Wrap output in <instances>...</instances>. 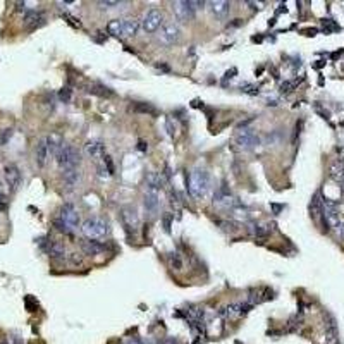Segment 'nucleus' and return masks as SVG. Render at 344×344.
I'll use <instances>...</instances> for the list:
<instances>
[{
	"label": "nucleus",
	"mask_w": 344,
	"mask_h": 344,
	"mask_svg": "<svg viewBox=\"0 0 344 344\" xmlns=\"http://www.w3.org/2000/svg\"><path fill=\"white\" fill-rule=\"evenodd\" d=\"M64 18H66V19H69V23H71V25H73V26H78V28H80V26H81L80 19L73 18V16H69V14H64Z\"/></svg>",
	"instance_id": "c756f323"
},
{
	"label": "nucleus",
	"mask_w": 344,
	"mask_h": 344,
	"mask_svg": "<svg viewBox=\"0 0 344 344\" xmlns=\"http://www.w3.org/2000/svg\"><path fill=\"white\" fill-rule=\"evenodd\" d=\"M140 30V21L134 19H124L122 23V37H134Z\"/></svg>",
	"instance_id": "412c9836"
},
{
	"label": "nucleus",
	"mask_w": 344,
	"mask_h": 344,
	"mask_svg": "<svg viewBox=\"0 0 344 344\" xmlns=\"http://www.w3.org/2000/svg\"><path fill=\"white\" fill-rule=\"evenodd\" d=\"M98 6L102 9H114V7H119L121 2H110V0H107V2H98Z\"/></svg>",
	"instance_id": "cd10ccee"
},
{
	"label": "nucleus",
	"mask_w": 344,
	"mask_h": 344,
	"mask_svg": "<svg viewBox=\"0 0 344 344\" xmlns=\"http://www.w3.org/2000/svg\"><path fill=\"white\" fill-rule=\"evenodd\" d=\"M83 246V251L86 253V255H100L102 251H104V244H100L98 241H85V243L81 244Z\"/></svg>",
	"instance_id": "4be33fe9"
},
{
	"label": "nucleus",
	"mask_w": 344,
	"mask_h": 344,
	"mask_svg": "<svg viewBox=\"0 0 344 344\" xmlns=\"http://www.w3.org/2000/svg\"><path fill=\"white\" fill-rule=\"evenodd\" d=\"M13 129H4V131H0V146L7 145V141L13 138Z\"/></svg>",
	"instance_id": "393cba45"
},
{
	"label": "nucleus",
	"mask_w": 344,
	"mask_h": 344,
	"mask_svg": "<svg viewBox=\"0 0 344 344\" xmlns=\"http://www.w3.org/2000/svg\"><path fill=\"white\" fill-rule=\"evenodd\" d=\"M45 140H47V146H49V153L55 159V157L59 155V152H61L62 145H64V140H62V136L57 133H52L50 136H47Z\"/></svg>",
	"instance_id": "dca6fc26"
},
{
	"label": "nucleus",
	"mask_w": 344,
	"mask_h": 344,
	"mask_svg": "<svg viewBox=\"0 0 344 344\" xmlns=\"http://www.w3.org/2000/svg\"><path fill=\"white\" fill-rule=\"evenodd\" d=\"M49 157H50V153H49V146H47V140L43 138V140L38 141V145H37V150H35V159H37V164H38V167H45L47 165V162H49Z\"/></svg>",
	"instance_id": "4468645a"
},
{
	"label": "nucleus",
	"mask_w": 344,
	"mask_h": 344,
	"mask_svg": "<svg viewBox=\"0 0 344 344\" xmlns=\"http://www.w3.org/2000/svg\"><path fill=\"white\" fill-rule=\"evenodd\" d=\"M71 95H73V90L67 88V86H66V88H62L61 92H59V98H61L64 104H67V102L71 100Z\"/></svg>",
	"instance_id": "a878e982"
},
{
	"label": "nucleus",
	"mask_w": 344,
	"mask_h": 344,
	"mask_svg": "<svg viewBox=\"0 0 344 344\" xmlns=\"http://www.w3.org/2000/svg\"><path fill=\"white\" fill-rule=\"evenodd\" d=\"M210 6V13L215 16L217 19L227 18V14L231 13V2H224V0H215V2H208Z\"/></svg>",
	"instance_id": "ddd939ff"
},
{
	"label": "nucleus",
	"mask_w": 344,
	"mask_h": 344,
	"mask_svg": "<svg viewBox=\"0 0 344 344\" xmlns=\"http://www.w3.org/2000/svg\"><path fill=\"white\" fill-rule=\"evenodd\" d=\"M7 208V196L4 193H0V210H6Z\"/></svg>",
	"instance_id": "7c9ffc66"
},
{
	"label": "nucleus",
	"mask_w": 344,
	"mask_h": 344,
	"mask_svg": "<svg viewBox=\"0 0 344 344\" xmlns=\"http://www.w3.org/2000/svg\"><path fill=\"white\" fill-rule=\"evenodd\" d=\"M179 38H181V30L176 23H167L159 33V40L164 45H174V43L179 42Z\"/></svg>",
	"instance_id": "1a4fd4ad"
},
{
	"label": "nucleus",
	"mask_w": 344,
	"mask_h": 344,
	"mask_svg": "<svg viewBox=\"0 0 344 344\" xmlns=\"http://www.w3.org/2000/svg\"><path fill=\"white\" fill-rule=\"evenodd\" d=\"M174 16H176L179 21H189V19L195 18V7H193V0H179V2H174L172 6Z\"/></svg>",
	"instance_id": "6e6552de"
},
{
	"label": "nucleus",
	"mask_w": 344,
	"mask_h": 344,
	"mask_svg": "<svg viewBox=\"0 0 344 344\" xmlns=\"http://www.w3.org/2000/svg\"><path fill=\"white\" fill-rule=\"evenodd\" d=\"M329 176L334 181L344 179V159H337L335 162H332V165L329 167Z\"/></svg>",
	"instance_id": "aec40b11"
},
{
	"label": "nucleus",
	"mask_w": 344,
	"mask_h": 344,
	"mask_svg": "<svg viewBox=\"0 0 344 344\" xmlns=\"http://www.w3.org/2000/svg\"><path fill=\"white\" fill-rule=\"evenodd\" d=\"M45 23V16H43L40 11H26L25 14V26L28 30H37L38 26H42Z\"/></svg>",
	"instance_id": "f8f14e48"
},
{
	"label": "nucleus",
	"mask_w": 344,
	"mask_h": 344,
	"mask_svg": "<svg viewBox=\"0 0 344 344\" xmlns=\"http://www.w3.org/2000/svg\"><path fill=\"white\" fill-rule=\"evenodd\" d=\"M122 220H124V224L128 225L129 229H136L138 227V222H140V220H138V213H136V210H134V208H131V207H124L122 208Z\"/></svg>",
	"instance_id": "a211bd4d"
},
{
	"label": "nucleus",
	"mask_w": 344,
	"mask_h": 344,
	"mask_svg": "<svg viewBox=\"0 0 344 344\" xmlns=\"http://www.w3.org/2000/svg\"><path fill=\"white\" fill-rule=\"evenodd\" d=\"M145 212L148 213V217H155L159 213V207H160V196H159V189L153 188H146L145 191Z\"/></svg>",
	"instance_id": "0eeeda50"
},
{
	"label": "nucleus",
	"mask_w": 344,
	"mask_h": 344,
	"mask_svg": "<svg viewBox=\"0 0 344 344\" xmlns=\"http://www.w3.org/2000/svg\"><path fill=\"white\" fill-rule=\"evenodd\" d=\"M322 219H323V224L327 225V229H332V231H337V227L341 225L339 212L335 210L334 205L327 203V201L322 203Z\"/></svg>",
	"instance_id": "423d86ee"
},
{
	"label": "nucleus",
	"mask_w": 344,
	"mask_h": 344,
	"mask_svg": "<svg viewBox=\"0 0 344 344\" xmlns=\"http://www.w3.org/2000/svg\"><path fill=\"white\" fill-rule=\"evenodd\" d=\"M128 344H143V341H141V339H138V337H133V339H129Z\"/></svg>",
	"instance_id": "c9c22d12"
},
{
	"label": "nucleus",
	"mask_w": 344,
	"mask_h": 344,
	"mask_svg": "<svg viewBox=\"0 0 344 344\" xmlns=\"http://www.w3.org/2000/svg\"><path fill=\"white\" fill-rule=\"evenodd\" d=\"M81 174L80 171L76 169H66V171H62V179H64V184L67 188H73V186L78 184V181H80Z\"/></svg>",
	"instance_id": "6ab92c4d"
},
{
	"label": "nucleus",
	"mask_w": 344,
	"mask_h": 344,
	"mask_svg": "<svg viewBox=\"0 0 344 344\" xmlns=\"http://www.w3.org/2000/svg\"><path fill=\"white\" fill-rule=\"evenodd\" d=\"M337 232H339V236H341V239H344V222H341V225L337 227Z\"/></svg>",
	"instance_id": "f704fd0d"
},
{
	"label": "nucleus",
	"mask_w": 344,
	"mask_h": 344,
	"mask_svg": "<svg viewBox=\"0 0 344 344\" xmlns=\"http://www.w3.org/2000/svg\"><path fill=\"white\" fill-rule=\"evenodd\" d=\"M164 23V16L159 9H150L148 13L143 16L141 19V28H143L145 33H155L157 30L162 26Z\"/></svg>",
	"instance_id": "39448f33"
},
{
	"label": "nucleus",
	"mask_w": 344,
	"mask_h": 344,
	"mask_svg": "<svg viewBox=\"0 0 344 344\" xmlns=\"http://www.w3.org/2000/svg\"><path fill=\"white\" fill-rule=\"evenodd\" d=\"M250 231H251V234H253V236H256V238H265V236L268 234V229L262 227V225H256V224H253V225H251Z\"/></svg>",
	"instance_id": "b1692460"
},
{
	"label": "nucleus",
	"mask_w": 344,
	"mask_h": 344,
	"mask_svg": "<svg viewBox=\"0 0 344 344\" xmlns=\"http://www.w3.org/2000/svg\"><path fill=\"white\" fill-rule=\"evenodd\" d=\"M171 265L172 267H176V268H181V260H179V256H171Z\"/></svg>",
	"instance_id": "2f4dec72"
},
{
	"label": "nucleus",
	"mask_w": 344,
	"mask_h": 344,
	"mask_svg": "<svg viewBox=\"0 0 344 344\" xmlns=\"http://www.w3.org/2000/svg\"><path fill=\"white\" fill-rule=\"evenodd\" d=\"M134 110L136 112H148V114H155V109L153 107H148V105H141V107H134Z\"/></svg>",
	"instance_id": "c85d7f7f"
},
{
	"label": "nucleus",
	"mask_w": 344,
	"mask_h": 344,
	"mask_svg": "<svg viewBox=\"0 0 344 344\" xmlns=\"http://www.w3.org/2000/svg\"><path fill=\"white\" fill-rule=\"evenodd\" d=\"M138 150H141V152H146L148 150V143H145L143 140L138 141Z\"/></svg>",
	"instance_id": "72a5a7b5"
},
{
	"label": "nucleus",
	"mask_w": 344,
	"mask_h": 344,
	"mask_svg": "<svg viewBox=\"0 0 344 344\" xmlns=\"http://www.w3.org/2000/svg\"><path fill=\"white\" fill-rule=\"evenodd\" d=\"M122 23H124V19H112L107 25V31L114 37H122Z\"/></svg>",
	"instance_id": "5701e85b"
},
{
	"label": "nucleus",
	"mask_w": 344,
	"mask_h": 344,
	"mask_svg": "<svg viewBox=\"0 0 344 344\" xmlns=\"http://www.w3.org/2000/svg\"><path fill=\"white\" fill-rule=\"evenodd\" d=\"M236 141H238V145L241 148L251 150V148H255V146H258L260 138L256 136L251 129H243V131H239V134L236 136Z\"/></svg>",
	"instance_id": "9b49d317"
},
{
	"label": "nucleus",
	"mask_w": 344,
	"mask_h": 344,
	"mask_svg": "<svg viewBox=\"0 0 344 344\" xmlns=\"http://www.w3.org/2000/svg\"><path fill=\"white\" fill-rule=\"evenodd\" d=\"M85 152L88 157H92V159H100V157L105 155V150H104V145L100 143V141L97 140H90L86 141L85 145Z\"/></svg>",
	"instance_id": "f3484780"
},
{
	"label": "nucleus",
	"mask_w": 344,
	"mask_h": 344,
	"mask_svg": "<svg viewBox=\"0 0 344 344\" xmlns=\"http://www.w3.org/2000/svg\"><path fill=\"white\" fill-rule=\"evenodd\" d=\"M57 219H61L66 224V227L73 232L74 229H78V224H80V213H78L76 207L73 203H64L61 212H59Z\"/></svg>",
	"instance_id": "20e7f679"
},
{
	"label": "nucleus",
	"mask_w": 344,
	"mask_h": 344,
	"mask_svg": "<svg viewBox=\"0 0 344 344\" xmlns=\"http://www.w3.org/2000/svg\"><path fill=\"white\" fill-rule=\"evenodd\" d=\"M81 231L90 241H100L109 234V224L102 217H90L83 222Z\"/></svg>",
	"instance_id": "f257e3e1"
},
{
	"label": "nucleus",
	"mask_w": 344,
	"mask_h": 344,
	"mask_svg": "<svg viewBox=\"0 0 344 344\" xmlns=\"http://www.w3.org/2000/svg\"><path fill=\"white\" fill-rule=\"evenodd\" d=\"M104 165H105L107 172H109V176H112V174H114V164H112V160H110L109 155H104Z\"/></svg>",
	"instance_id": "bb28decb"
},
{
	"label": "nucleus",
	"mask_w": 344,
	"mask_h": 344,
	"mask_svg": "<svg viewBox=\"0 0 344 344\" xmlns=\"http://www.w3.org/2000/svg\"><path fill=\"white\" fill-rule=\"evenodd\" d=\"M189 193H191L193 198L200 200L207 195L208 188H210V177H208V172L203 171V169H195L189 176Z\"/></svg>",
	"instance_id": "f03ea898"
},
{
	"label": "nucleus",
	"mask_w": 344,
	"mask_h": 344,
	"mask_svg": "<svg viewBox=\"0 0 344 344\" xmlns=\"http://www.w3.org/2000/svg\"><path fill=\"white\" fill-rule=\"evenodd\" d=\"M0 344H7V342H0Z\"/></svg>",
	"instance_id": "e433bc0d"
},
{
	"label": "nucleus",
	"mask_w": 344,
	"mask_h": 344,
	"mask_svg": "<svg viewBox=\"0 0 344 344\" xmlns=\"http://www.w3.org/2000/svg\"><path fill=\"white\" fill-rule=\"evenodd\" d=\"M55 162H57V165H59L61 171H66V169H76L81 162L80 152H78L73 145L64 143L61 148V152H59V155L55 157Z\"/></svg>",
	"instance_id": "7ed1b4c3"
},
{
	"label": "nucleus",
	"mask_w": 344,
	"mask_h": 344,
	"mask_svg": "<svg viewBox=\"0 0 344 344\" xmlns=\"http://www.w3.org/2000/svg\"><path fill=\"white\" fill-rule=\"evenodd\" d=\"M45 250L49 253L50 258H55V260H62L66 256V248L64 244H61L59 241H47L45 244Z\"/></svg>",
	"instance_id": "2eb2a0df"
},
{
	"label": "nucleus",
	"mask_w": 344,
	"mask_h": 344,
	"mask_svg": "<svg viewBox=\"0 0 344 344\" xmlns=\"http://www.w3.org/2000/svg\"><path fill=\"white\" fill-rule=\"evenodd\" d=\"M98 176L104 179V177L109 176V172H107V169H105V165H98Z\"/></svg>",
	"instance_id": "473e14b6"
},
{
	"label": "nucleus",
	"mask_w": 344,
	"mask_h": 344,
	"mask_svg": "<svg viewBox=\"0 0 344 344\" xmlns=\"http://www.w3.org/2000/svg\"><path fill=\"white\" fill-rule=\"evenodd\" d=\"M4 177H6V183L9 186L11 191H18V188L21 186V171H19L16 165H6V169H4Z\"/></svg>",
	"instance_id": "9d476101"
}]
</instances>
